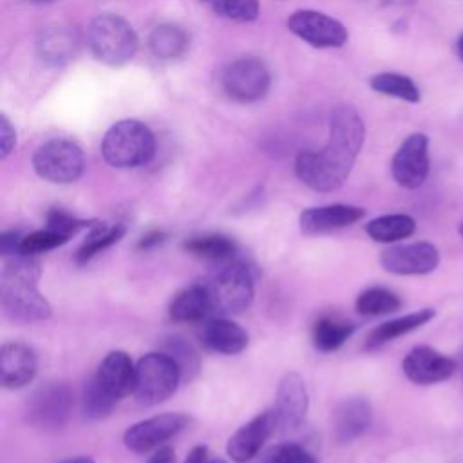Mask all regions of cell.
<instances>
[{"instance_id":"12","label":"cell","mask_w":463,"mask_h":463,"mask_svg":"<svg viewBox=\"0 0 463 463\" xmlns=\"http://www.w3.org/2000/svg\"><path fill=\"white\" fill-rule=\"evenodd\" d=\"M288 29L313 47H342L347 42V29L335 18L313 11L298 9L288 18Z\"/></svg>"},{"instance_id":"34","label":"cell","mask_w":463,"mask_h":463,"mask_svg":"<svg viewBox=\"0 0 463 463\" xmlns=\"http://www.w3.org/2000/svg\"><path fill=\"white\" fill-rule=\"evenodd\" d=\"M163 347H165L163 351L166 354H170L175 360V364L179 365L183 378L190 380L197 373V369H199V356H197L195 349L184 338L170 336L165 342Z\"/></svg>"},{"instance_id":"10","label":"cell","mask_w":463,"mask_h":463,"mask_svg":"<svg viewBox=\"0 0 463 463\" xmlns=\"http://www.w3.org/2000/svg\"><path fill=\"white\" fill-rule=\"evenodd\" d=\"M186 423L188 418L179 412L157 414L130 425L123 434V441L128 450L136 454H145L154 449H159L165 441L181 432L186 427Z\"/></svg>"},{"instance_id":"15","label":"cell","mask_w":463,"mask_h":463,"mask_svg":"<svg viewBox=\"0 0 463 463\" xmlns=\"http://www.w3.org/2000/svg\"><path fill=\"white\" fill-rule=\"evenodd\" d=\"M402 369L412 383L432 385L449 380L456 371V362L430 345H416L405 354Z\"/></svg>"},{"instance_id":"48","label":"cell","mask_w":463,"mask_h":463,"mask_svg":"<svg viewBox=\"0 0 463 463\" xmlns=\"http://www.w3.org/2000/svg\"><path fill=\"white\" fill-rule=\"evenodd\" d=\"M461 376H463V351H461Z\"/></svg>"},{"instance_id":"7","label":"cell","mask_w":463,"mask_h":463,"mask_svg":"<svg viewBox=\"0 0 463 463\" xmlns=\"http://www.w3.org/2000/svg\"><path fill=\"white\" fill-rule=\"evenodd\" d=\"M34 172L56 184H69L81 177L85 170L83 150L69 139H51L33 156Z\"/></svg>"},{"instance_id":"20","label":"cell","mask_w":463,"mask_h":463,"mask_svg":"<svg viewBox=\"0 0 463 463\" xmlns=\"http://www.w3.org/2000/svg\"><path fill=\"white\" fill-rule=\"evenodd\" d=\"M96 380L118 402L130 392L136 385V365L125 351H110L96 371Z\"/></svg>"},{"instance_id":"14","label":"cell","mask_w":463,"mask_h":463,"mask_svg":"<svg viewBox=\"0 0 463 463\" xmlns=\"http://www.w3.org/2000/svg\"><path fill=\"white\" fill-rule=\"evenodd\" d=\"M275 430H277L275 412L264 411L232 434L226 445V454L235 463H248L259 456L260 449Z\"/></svg>"},{"instance_id":"25","label":"cell","mask_w":463,"mask_h":463,"mask_svg":"<svg viewBox=\"0 0 463 463\" xmlns=\"http://www.w3.org/2000/svg\"><path fill=\"white\" fill-rule=\"evenodd\" d=\"M127 233V228L123 222H96L89 228V233L81 246L76 250L74 259L78 264H87L90 259H94L103 250L110 248L118 241L123 239Z\"/></svg>"},{"instance_id":"39","label":"cell","mask_w":463,"mask_h":463,"mask_svg":"<svg viewBox=\"0 0 463 463\" xmlns=\"http://www.w3.org/2000/svg\"><path fill=\"white\" fill-rule=\"evenodd\" d=\"M20 241H22V233H20V232H16V230L2 232V235H0V251H2V257L20 253Z\"/></svg>"},{"instance_id":"18","label":"cell","mask_w":463,"mask_h":463,"mask_svg":"<svg viewBox=\"0 0 463 463\" xmlns=\"http://www.w3.org/2000/svg\"><path fill=\"white\" fill-rule=\"evenodd\" d=\"M365 215V210L353 204H326L306 208L300 217L298 224L302 233L306 235H318L335 232L340 228H347L358 222Z\"/></svg>"},{"instance_id":"46","label":"cell","mask_w":463,"mask_h":463,"mask_svg":"<svg viewBox=\"0 0 463 463\" xmlns=\"http://www.w3.org/2000/svg\"><path fill=\"white\" fill-rule=\"evenodd\" d=\"M210 463H226L224 459H210Z\"/></svg>"},{"instance_id":"36","label":"cell","mask_w":463,"mask_h":463,"mask_svg":"<svg viewBox=\"0 0 463 463\" xmlns=\"http://www.w3.org/2000/svg\"><path fill=\"white\" fill-rule=\"evenodd\" d=\"M45 221H47L49 230H54V232H58V233H61L69 239L72 235L80 233L81 230H89L90 226H94L98 222L94 219H80V217H76V215H72V213H69L61 208H51L47 212Z\"/></svg>"},{"instance_id":"2","label":"cell","mask_w":463,"mask_h":463,"mask_svg":"<svg viewBox=\"0 0 463 463\" xmlns=\"http://www.w3.org/2000/svg\"><path fill=\"white\" fill-rule=\"evenodd\" d=\"M42 264L36 257L16 253L2 257L0 304L14 322H42L52 315L51 304L38 289Z\"/></svg>"},{"instance_id":"27","label":"cell","mask_w":463,"mask_h":463,"mask_svg":"<svg viewBox=\"0 0 463 463\" xmlns=\"http://www.w3.org/2000/svg\"><path fill=\"white\" fill-rule=\"evenodd\" d=\"M354 324L340 320L336 317H320L313 326V345L322 353L336 351L354 333Z\"/></svg>"},{"instance_id":"35","label":"cell","mask_w":463,"mask_h":463,"mask_svg":"<svg viewBox=\"0 0 463 463\" xmlns=\"http://www.w3.org/2000/svg\"><path fill=\"white\" fill-rule=\"evenodd\" d=\"M219 16L235 22H251L259 16V0H203Z\"/></svg>"},{"instance_id":"38","label":"cell","mask_w":463,"mask_h":463,"mask_svg":"<svg viewBox=\"0 0 463 463\" xmlns=\"http://www.w3.org/2000/svg\"><path fill=\"white\" fill-rule=\"evenodd\" d=\"M16 143V134L13 125L9 123V119L2 114L0 116V157H7L9 152L14 148Z\"/></svg>"},{"instance_id":"23","label":"cell","mask_w":463,"mask_h":463,"mask_svg":"<svg viewBox=\"0 0 463 463\" xmlns=\"http://www.w3.org/2000/svg\"><path fill=\"white\" fill-rule=\"evenodd\" d=\"M436 315V311L432 307H423L412 313H407L403 317L387 320L380 326H376L365 340V349H378L387 342H392L394 338H400L421 326H425L429 320H432Z\"/></svg>"},{"instance_id":"21","label":"cell","mask_w":463,"mask_h":463,"mask_svg":"<svg viewBox=\"0 0 463 463\" xmlns=\"http://www.w3.org/2000/svg\"><path fill=\"white\" fill-rule=\"evenodd\" d=\"M201 342L221 354H239L248 347V333L228 318H212L201 327Z\"/></svg>"},{"instance_id":"30","label":"cell","mask_w":463,"mask_h":463,"mask_svg":"<svg viewBox=\"0 0 463 463\" xmlns=\"http://www.w3.org/2000/svg\"><path fill=\"white\" fill-rule=\"evenodd\" d=\"M400 306H402L400 297L396 293H392L391 289L380 288V286L364 289L356 297V302H354L356 311L360 315H365V317L387 315V313H392V311L400 309Z\"/></svg>"},{"instance_id":"42","label":"cell","mask_w":463,"mask_h":463,"mask_svg":"<svg viewBox=\"0 0 463 463\" xmlns=\"http://www.w3.org/2000/svg\"><path fill=\"white\" fill-rule=\"evenodd\" d=\"M184 463H210V454L208 449L204 445L194 447L188 454V458L184 459Z\"/></svg>"},{"instance_id":"45","label":"cell","mask_w":463,"mask_h":463,"mask_svg":"<svg viewBox=\"0 0 463 463\" xmlns=\"http://www.w3.org/2000/svg\"><path fill=\"white\" fill-rule=\"evenodd\" d=\"M456 54H458V58L463 61V33L458 36V40H456Z\"/></svg>"},{"instance_id":"6","label":"cell","mask_w":463,"mask_h":463,"mask_svg":"<svg viewBox=\"0 0 463 463\" xmlns=\"http://www.w3.org/2000/svg\"><path fill=\"white\" fill-rule=\"evenodd\" d=\"M181 378V369L170 354L165 351L148 353L136 364V385L132 394L141 405H157L175 392Z\"/></svg>"},{"instance_id":"43","label":"cell","mask_w":463,"mask_h":463,"mask_svg":"<svg viewBox=\"0 0 463 463\" xmlns=\"http://www.w3.org/2000/svg\"><path fill=\"white\" fill-rule=\"evenodd\" d=\"M60 463H94V459L90 456H74V458H67Z\"/></svg>"},{"instance_id":"17","label":"cell","mask_w":463,"mask_h":463,"mask_svg":"<svg viewBox=\"0 0 463 463\" xmlns=\"http://www.w3.org/2000/svg\"><path fill=\"white\" fill-rule=\"evenodd\" d=\"M38 371L36 353L24 342H5L0 349V380L5 389H22Z\"/></svg>"},{"instance_id":"22","label":"cell","mask_w":463,"mask_h":463,"mask_svg":"<svg viewBox=\"0 0 463 463\" xmlns=\"http://www.w3.org/2000/svg\"><path fill=\"white\" fill-rule=\"evenodd\" d=\"M210 313H213V306L204 284L181 289L168 306V315L174 322H201Z\"/></svg>"},{"instance_id":"28","label":"cell","mask_w":463,"mask_h":463,"mask_svg":"<svg viewBox=\"0 0 463 463\" xmlns=\"http://www.w3.org/2000/svg\"><path fill=\"white\" fill-rule=\"evenodd\" d=\"M148 47L156 58L174 60V58H179L184 54V51L188 47V38L181 27L165 24L152 31Z\"/></svg>"},{"instance_id":"9","label":"cell","mask_w":463,"mask_h":463,"mask_svg":"<svg viewBox=\"0 0 463 463\" xmlns=\"http://www.w3.org/2000/svg\"><path fill=\"white\" fill-rule=\"evenodd\" d=\"M224 92L242 103L259 101L269 90L271 76L268 67L257 58H241L232 61L221 76Z\"/></svg>"},{"instance_id":"13","label":"cell","mask_w":463,"mask_h":463,"mask_svg":"<svg viewBox=\"0 0 463 463\" xmlns=\"http://www.w3.org/2000/svg\"><path fill=\"white\" fill-rule=\"evenodd\" d=\"M439 251L430 242L396 244L382 251L380 264L385 271L394 275H427L436 269Z\"/></svg>"},{"instance_id":"41","label":"cell","mask_w":463,"mask_h":463,"mask_svg":"<svg viewBox=\"0 0 463 463\" xmlns=\"http://www.w3.org/2000/svg\"><path fill=\"white\" fill-rule=\"evenodd\" d=\"M175 461V452L170 447H159L146 463H174Z\"/></svg>"},{"instance_id":"3","label":"cell","mask_w":463,"mask_h":463,"mask_svg":"<svg viewBox=\"0 0 463 463\" xmlns=\"http://www.w3.org/2000/svg\"><path fill=\"white\" fill-rule=\"evenodd\" d=\"M156 152L152 130L136 119H123L112 125L101 141L103 159L116 168H136L146 165Z\"/></svg>"},{"instance_id":"40","label":"cell","mask_w":463,"mask_h":463,"mask_svg":"<svg viewBox=\"0 0 463 463\" xmlns=\"http://www.w3.org/2000/svg\"><path fill=\"white\" fill-rule=\"evenodd\" d=\"M165 239H166V233H165V232H161V230H152V232L145 233V235L139 239L137 248H139V250H152V248L163 244Z\"/></svg>"},{"instance_id":"5","label":"cell","mask_w":463,"mask_h":463,"mask_svg":"<svg viewBox=\"0 0 463 463\" xmlns=\"http://www.w3.org/2000/svg\"><path fill=\"white\" fill-rule=\"evenodd\" d=\"M213 306L221 315H237L253 302V275L250 268L237 260L222 262V266L204 284Z\"/></svg>"},{"instance_id":"1","label":"cell","mask_w":463,"mask_h":463,"mask_svg":"<svg viewBox=\"0 0 463 463\" xmlns=\"http://www.w3.org/2000/svg\"><path fill=\"white\" fill-rule=\"evenodd\" d=\"M364 121L351 105H338L331 114L329 141L318 152H300L295 159L297 177L315 192L338 190L351 174L364 145Z\"/></svg>"},{"instance_id":"37","label":"cell","mask_w":463,"mask_h":463,"mask_svg":"<svg viewBox=\"0 0 463 463\" xmlns=\"http://www.w3.org/2000/svg\"><path fill=\"white\" fill-rule=\"evenodd\" d=\"M259 463H317V458L297 443H279L271 447Z\"/></svg>"},{"instance_id":"11","label":"cell","mask_w":463,"mask_h":463,"mask_svg":"<svg viewBox=\"0 0 463 463\" xmlns=\"http://www.w3.org/2000/svg\"><path fill=\"white\" fill-rule=\"evenodd\" d=\"M429 168V137L421 132L411 134L392 157L391 172L394 181L407 190H414L425 183Z\"/></svg>"},{"instance_id":"16","label":"cell","mask_w":463,"mask_h":463,"mask_svg":"<svg viewBox=\"0 0 463 463\" xmlns=\"http://www.w3.org/2000/svg\"><path fill=\"white\" fill-rule=\"evenodd\" d=\"M309 407V398H307V389L298 373H288L280 380L277 387V396H275V420H277V429L280 430H291L297 429L307 412Z\"/></svg>"},{"instance_id":"32","label":"cell","mask_w":463,"mask_h":463,"mask_svg":"<svg viewBox=\"0 0 463 463\" xmlns=\"http://www.w3.org/2000/svg\"><path fill=\"white\" fill-rule=\"evenodd\" d=\"M371 89L385 94V96H392L409 103H418L420 101V90L416 87V83L403 74L398 72H380L376 76L371 78Z\"/></svg>"},{"instance_id":"8","label":"cell","mask_w":463,"mask_h":463,"mask_svg":"<svg viewBox=\"0 0 463 463\" xmlns=\"http://www.w3.org/2000/svg\"><path fill=\"white\" fill-rule=\"evenodd\" d=\"M72 409V392L61 382H47L34 389L25 403L27 421L47 432L60 430Z\"/></svg>"},{"instance_id":"24","label":"cell","mask_w":463,"mask_h":463,"mask_svg":"<svg viewBox=\"0 0 463 463\" xmlns=\"http://www.w3.org/2000/svg\"><path fill=\"white\" fill-rule=\"evenodd\" d=\"M183 250L197 259L222 264L233 260L237 253V242L222 233H204L186 239L183 242Z\"/></svg>"},{"instance_id":"26","label":"cell","mask_w":463,"mask_h":463,"mask_svg":"<svg viewBox=\"0 0 463 463\" xmlns=\"http://www.w3.org/2000/svg\"><path fill=\"white\" fill-rule=\"evenodd\" d=\"M416 222L407 213L380 215L365 224V233L376 242H396L414 233Z\"/></svg>"},{"instance_id":"33","label":"cell","mask_w":463,"mask_h":463,"mask_svg":"<svg viewBox=\"0 0 463 463\" xmlns=\"http://www.w3.org/2000/svg\"><path fill=\"white\" fill-rule=\"evenodd\" d=\"M69 241V237L54 232V230H38L27 235H22L20 241V253L24 255H31V257H38L40 253L51 251L58 246H63Z\"/></svg>"},{"instance_id":"31","label":"cell","mask_w":463,"mask_h":463,"mask_svg":"<svg viewBox=\"0 0 463 463\" xmlns=\"http://www.w3.org/2000/svg\"><path fill=\"white\" fill-rule=\"evenodd\" d=\"M116 403H118V400L101 387V383L96 380V376H92L85 382V387L81 392L83 418H87V420L107 418L112 412Z\"/></svg>"},{"instance_id":"29","label":"cell","mask_w":463,"mask_h":463,"mask_svg":"<svg viewBox=\"0 0 463 463\" xmlns=\"http://www.w3.org/2000/svg\"><path fill=\"white\" fill-rule=\"evenodd\" d=\"M76 47H78V42L74 34L61 27L42 33V38L38 42V51L42 58L52 65H60L71 60L76 52Z\"/></svg>"},{"instance_id":"47","label":"cell","mask_w":463,"mask_h":463,"mask_svg":"<svg viewBox=\"0 0 463 463\" xmlns=\"http://www.w3.org/2000/svg\"><path fill=\"white\" fill-rule=\"evenodd\" d=\"M459 235L463 237V221H461V224H459Z\"/></svg>"},{"instance_id":"4","label":"cell","mask_w":463,"mask_h":463,"mask_svg":"<svg viewBox=\"0 0 463 463\" xmlns=\"http://www.w3.org/2000/svg\"><path fill=\"white\" fill-rule=\"evenodd\" d=\"M87 42L92 54L107 65H123L137 51V36L132 25L118 14H99L87 29Z\"/></svg>"},{"instance_id":"19","label":"cell","mask_w":463,"mask_h":463,"mask_svg":"<svg viewBox=\"0 0 463 463\" xmlns=\"http://www.w3.org/2000/svg\"><path fill=\"white\" fill-rule=\"evenodd\" d=\"M371 403L362 396H349L333 411V436L338 443H351L371 427Z\"/></svg>"},{"instance_id":"44","label":"cell","mask_w":463,"mask_h":463,"mask_svg":"<svg viewBox=\"0 0 463 463\" xmlns=\"http://www.w3.org/2000/svg\"><path fill=\"white\" fill-rule=\"evenodd\" d=\"M414 0H383L385 5H396V7H403V5H411Z\"/></svg>"}]
</instances>
